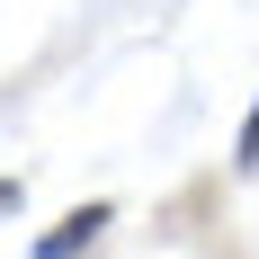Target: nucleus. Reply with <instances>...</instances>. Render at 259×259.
<instances>
[{
  "label": "nucleus",
  "mask_w": 259,
  "mask_h": 259,
  "mask_svg": "<svg viewBox=\"0 0 259 259\" xmlns=\"http://www.w3.org/2000/svg\"><path fill=\"white\" fill-rule=\"evenodd\" d=\"M99 224H107V206H80V214H72V224H63V233H45V241H36V259H72V250H80V241L99 233Z\"/></svg>",
  "instance_id": "1"
},
{
  "label": "nucleus",
  "mask_w": 259,
  "mask_h": 259,
  "mask_svg": "<svg viewBox=\"0 0 259 259\" xmlns=\"http://www.w3.org/2000/svg\"><path fill=\"white\" fill-rule=\"evenodd\" d=\"M241 170H259V107H250V125H241Z\"/></svg>",
  "instance_id": "2"
},
{
  "label": "nucleus",
  "mask_w": 259,
  "mask_h": 259,
  "mask_svg": "<svg viewBox=\"0 0 259 259\" xmlns=\"http://www.w3.org/2000/svg\"><path fill=\"white\" fill-rule=\"evenodd\" d=\"M0 206H9V214H18V179H0Z\"/></svg>",
  "instance_id": "3"
}]
</instances>
